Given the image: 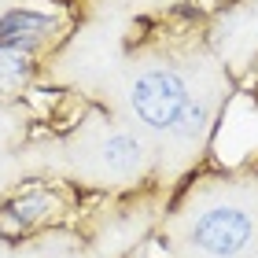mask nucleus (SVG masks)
<instances>
[{
    "mask_svg": "<svg viewBox=\"0 0 258 258\" xmlns=\"http://www.w3.org/2000/svg\"><path fill=\"white\" fill-rule=\"evenodd\" d=\"M133 114L155 133H177V137H196L203 125L207 107L192 96L188 81L170 67H151L133 81L129 92Z\"/></svg>",
    "mask_w": 258,
    "mask_h": 258,
    "instance_id": "1",
    "label": "nucleus"
},
{
    "mask_svg": "<svg viewBox=\"0 0 258 258\" xmlns=\"http://www.w3.org/2000/svg\"><path fill=\"white\" fill-rule=\"evenodd\" d=\"M254 218L247 207H232V203H218L203 210L192 225V243L210 258H236L251 247L254 240Z\"/></svg>",
    "mask_w": 258,
    "mask_h": 258,
    "instance_id": "2",
    "label": "nucleus"
},
{
    "mask_svg": "<svg viewBox=\"0 0 258 258\" xmlns=\"http://www.w3.org/2000/svg\"><path fill=\"white\" fill-rule=\"evenodd\" d=\"M48 33H52V22L44 15H33V11H11V15L0 19V44L4 48L33 52Z\"/></svg>",
    "mask_w": 258,
    "mask_h": 258,
    "instance_id": "3",
    "label": "nucleus"
},
{
    "mask_svg": "<svg viewBox=\"0 0 258 258\" xmlns=\"http://www.w3.org/2000/svg\"><path fill=\"white\" fill-rule=\"evenodd\" d=\"M100 159H103V166H107L111 173H118V177H129V173H137L140 166H144V148H140V140H137V137H129V133H114V137L103 140Z\"/></svg>",
    "mask_w": 258,
    "mask_h": 258,
    "instance_id": "4",
    "label": "nucleus"
},
{
    "mask_svg": "<svg viewBox=\"0 0 258 258\" xmlns=\"http://www.w3.org/2000/svg\"><path fill=\"white\" fill-rule=\"evenodd\" d=\"M33 78V59L22 48H4L0 44V96H15L30 85Z\"/></svg>",
    "mask_w": 258,
    "mask_h": 258,
    "instance_id": "5",
    "label": "nucleus"
},
{
    "mask_svg": "<svg viewBox=\"0 0 258 258\" xmlns=\"http://www.w3.org/2000/svg\"><path fill=\"white\" fill-rule=\"evenodd\" d=\"M48 207H52L48 196H26V199H19V203H11V221L22 229V225H30L33 218H41Z\"/></svg>",
    "mask_w": 258,
    "mask_h": 258,
    "instance_id": "6",
    "label": "nucleus"
}]
</instances>
